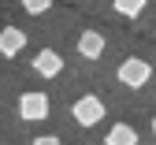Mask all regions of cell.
<instances>
[{"mask_svg": "<svg viewBox=\"0 0 156 145\" xmlns=\"http://www.w3.org/2000/svg\"><path fill=\"white\" fill-rule=\"evenodd\" d=\"M71 115H74L78 127H97V123L104 119V100L97 93H86V97H78L71 104Z\"/></svg>", "mask_w": 156, "mask_h": 145, "instance_id": "6da1fadb", "label": "cell"}, {"mask_svg": "<svg viewBox=\"0 0 156 145\" xmlns=\"http://www.w3.org/2000/svg\"><path fill=\"white\" fill-rule=\"evenodd\" d=\"M19 119H23V123H41V119H48V93L26 89L23 97H19Z\"/></svg>", "mask_w": 156, "mask_h": 145, "instance_id": "7a4b0ae2", "label": "cell"}, {"mask_svg": "<svg viewBox=\"0 0 156 145\" xmlns=\"http://www.w3.org/2000/svg\"><path fill=\"white\" fill-rule=\"evenodd\" d=\"M149 78H152V63L141 60V56H130V60L119 63V82H123L126 89H141Z\"/></svg>", "mask_w": 156, "mask_h": 145, "instance_id": "3957f363", "label": "cell"}, {"mask_svg": "<svg viewBox=\"0 0 156 145\" xmlns=\"http://www.w3.org/2000/svg\"><path fill=\"white\" fill-rule=\"evenodd\" d=\"M74 49H78V56H82V60H101L104 49H108V41H104L101 30H82V34H78V41H74Z\"/></svg>", "mask_w": 156, "mask_h": 145, "instance_id": "277c9868", "label": "cell"}, {"mask_svg": "<svg viewBox=\"0 0 156 145\" xmlns=\"http://www.w3.org/2000/svg\"><path fill=\"white\" fill-rule=\"evenodd\" d=\"M34 71L41 74V78H56V74L63 71V56L52 52V49H41V52L34 56Z\"/></svg>", "mask_w": 156, "mask_h": 145, "instance_id": "5b68a950", "label": "cell"}, {"mask_svg": "<svg viewBox=\"0 0 156 145\" xmlns=\"http://www.w3.org/2000/svg\"><path fill=\"white\" fill-rule=\"evenodd\" d=\"M23 49H26V30H19V26L0 30V56H19Z\"/></svg>", "mask_w": 156, "mask_h": 145, "instance_id": "8992f818", "label": "cell"}, {"mask_svg": "<svg viewBox=\"0 0 156 145\" xmlns=\"http://www.w3.org/2000/svg\"><path fill=\"white\" fill-rule=\"evenodd\" d=\"M104 145H138V130H134L130 123H115L104 134Z\"/></svg>", "mask_w": 156, "mask_h": 145, "instance_id": "52a82bcc", "label": "cell"}, {"mask_svg": "<svg viewBox=\"0 0 156 145\" xmlns=\"http://www.w3.org/2000/svg\"><path fill=\"white\" fill-rule=\"evenodd\" d=\"M145 4H149V0H112V8L119 15H126V19H138L145 11Z\"/></svg>", "mask_w": 156, "mask_h": 145, "instance_id": "ba28073f", "label": "cell"}, {"mask_svg": "<svg viewBox=\"0 0 156 145\" xmlns=\"http://www.w3.org/2000/svg\"><path fill=\"white\" fill-rule=\"evenodd\" d=\"M52 8V0H23V11L26 15H45Z\"/></svg>", "mask_w": 156, "mask_h": 145, "instance_id": "9c48e42d", "label": "cell"}, {"mask_svg": "<svg viewBox=\"0 0 156 145\" xmlns=\"http://www.w3.org/2000/svg\"><path fill=\"white\" fill-rule=\"evenodd\" d=\"M30 145H60V138H56V134H48V138H34Z\"/></svg>", "mask_w": 156, "mask_h": 145, "instance_id": "30bf717a", "label": "cell"}, {"mask_svg": "<svg viewBox=\"0 0 156 145\" xmlns=\"http://www.w3.org/2000/svg\"><path fill=\"white\" fill-rule=\"evenodd\" d=\"M152 134H156V115H152Z\"/></svg>", "mask_w": 156, "mask_h": 145, "instance_id": "8fae6325", "label": "cell"}, {"mask_svg": "<svg viewBox=\"0 0 156 145\" xmlns=\"http://www.w3.org/2000/svg\"><path fill=\"white\" fill-rule=\"evenodd\" d=\"M152 37H156V34H152Z\"/></svg>", "mask_w": 156, "mask_h": 145, "instance_id": "7c38bea8", "label": "cell"}]
</instances>
